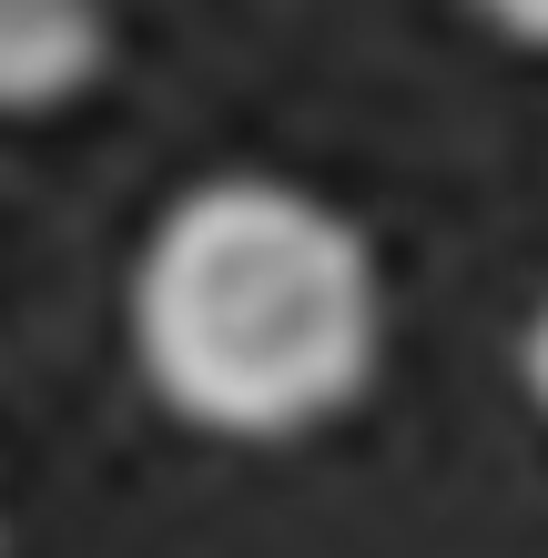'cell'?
Instances as JSON below:
<instances>
[{
	"label": "cell",
	"instance_id": "6da1fadb",
	"mask_svg": "<svg viewBox=\"0 0 548 558\" xmlns=\"http://www.w3.org/2000/svg\"><path fill=\"white\" fill-rule=\"evenodd\" d=\"M376 254L326 193L214 173L163 204L133 254L143 386L204 437H305L376 386Z\"/></svg>",
	"mask_w": 548,
	"mask_h": 558
},
{
	"label": "cell",
	"instance_id": "7a4b0ae2",
	"mask_svg": "<svg viewBox=\"0 0 548 558\" xmlns=\"http://www.w3.org/2000/svg\"><path fill=\"white\" fill-rule=\"evenodd\" d=\"M112 61V0H0V122L61 112Z\"/></svg>",
	"mask_w": 548,
	"mask_h": 558
},
{
	"label": "cell",
	"instance_id": "3957f363",
	"mask_svg": "<svg viewBox=\"0 0 548 558\" xmlns=\"http://www.w3.org/2000/svg\"><path fill=\"white\" fill-rule=\"evenodd\" d=\"M477 11H488V31H508V41L548 51V0H477Z\"/></svg>",
	"mask_w": 548,
	"mask_h": 558
},
{
	"label": "cell",
	"instance_id": "277c9868",
	"mask_svg": "<svg viewBox=\"0 0 548 558\" xmlns=\"http://www.w3.org/2000/svg\"><path fill=\"white\" fill-rule=\"evenodd\" d=\"M519 366H528V386H538V407H548V305L528 315V336H519Z\"/></svg>",
	"mask_w": 548,
	"mask_h": 558
}]
</instances>
